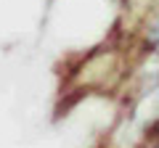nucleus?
Masks as SVG:
<instances>
[{
    "mask_svg": "<svg viewBox=\"0 0 159 148\" xmlns=\"http://www.w3.org/2000/svg\"><path fill=\"white\" fill-rule=\"evenodd\" d=\"M157 3H159V0H157Z\"/></svg>",
    "mask_w": 159,
    "mask_h": 148,
    "instance_id": "1",
    "label": "nucleus"
}]
</instances>
